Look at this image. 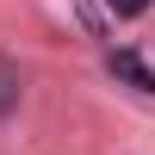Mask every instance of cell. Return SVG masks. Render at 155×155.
<instances>
[{"label": "cell", "mask_w": 155, "mask_h": 155, "mask_svg": "<svg viewBox=\"0 0 155 155\" xmlns=\"http://www.w3.org/2000/svg\"><path fill=\"white\" fill-rule=\"evenodd\" d=\"M112 12H118V19H137V12H149V0H106Z\"/></svg>", "instance_id": "obj_3"}, {"label": "cell", "mask_w": 155, "mask_h": 155, "mask_svg": "<svg viewBox=\"0 0 155 155\" xmlns=\"http://www.w3.org/2000/svg\"><path fill=\"white\" fill-rule=\"evenodd\" d=\"M106 62H112V74H124V81H137V87H143V93H155V74H149V68H143V62H137V56H130V50H112V56H106Z\"/></svg>", "instance_id": "obj_2"}, {"label": "cell", "mask_w": 155, "mask_h": 155, "mask_svg": "<svg viewBox=\"0 0 155 155\" xmlns=\"http://www.w3.org/2000/svg\"><path fill=\"white\" fill-rule=\"evenodd\" d=\"M19 93H25L19 68H12V56H0V118H12V112H19Z\"/></svg>", "instance_id": "obj_1"}]
</instances>
